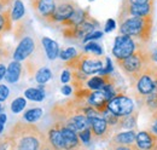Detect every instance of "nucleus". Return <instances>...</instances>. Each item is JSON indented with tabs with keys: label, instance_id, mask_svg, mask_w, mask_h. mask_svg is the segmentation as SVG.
I'll return each mask as SVG.
<instances>
[{
	"label": "nucleus",
	"instance_id": "7",
	"mask_svg": "<svg viewBox=\"0 0 157 150\" xmlns=\"http://www.w3.org/2000/svg\"><path fill=\"white\" fill-rule=\"evenodd\" d=\"M108 109L118 117H123L134 112V101L126 93L120 92L109 101Z\"/></svg>",
	"mask_w": 157,
	"mask_h": 150
},
{
	"label": "nucleus",
	"instance_id": "44",
	"mask_svg": "<svg viewBox=\"0 0 157 150\" xmlns=\"http://www.w3.org/2000/svg\"><path fill=\"white\" fill-rule=\"evenodd\" d=\"M1 110H2V107H1V103H0V114H1Z\"/></svg>",
	"mask_w": 157,
	"mask_h": 150
},
{
	"label": "nucleus",
	"instance_id": "12",
	"mask_svg": "<svg viewBox=\"0 0 157 150\" xmlns=\"http://www.w3.org/2000/svg\"><path fill=\"white\" fill-rule=\"evenodd\" d=\"M113 97L106 92L104 89L101 90H97V91H92L91 94L86 98V102L88 105L93 107L94 109H97L100 114L108 109V103Z\"/></svg>",
	"mask_w": 157,
	"mask_h": 150
},
{
	"label": "nucleus",
	"instance_id": "26",
	"mask_svg": "<svg viewBox=\"0 0 157 150\" xmlns=\"http://www.w3.org/2000/svg\"><path fill=\"white\" fill-rule=\"evenodd\" d=\"M41 116H42L41 108H32V109H28L23 114V120L29 122V124H35L36 121H39Z\"/></svg>",
	"mask_w": 157,
	"mask_h": 150
},
{
	"label": "nucleus",
	"instance_id": "19",
	"mask_svg": "<svg viewBox=\"0 0 157 150\" xmlns=\"http://www.w3.org/2000/svg\"><path fill=\"white\" fill-rule=\"evenodd\" d=\"M41 44L45 49V52H46V56L50 61H55L57 57H59V45L57 41L52 40L51 38L44 37L41 39Z\"/></svg>",
	"mask_w": 157,
	"mask_h": 150
},
{
	"label": "nucleus",
	"instance_id": "25",
	"mask_svg": "<svg viewBox=\"0 0 157 150\" xmlns=\"http://www.w3.org/2000/svg\"><path fill=\"white\" fill-rule=\"evenodd\" d=\"M25 14V7H24V4L22 0H15L13 4H12V7H11V18L12 22H17L21 18H23Z\"/></svg>",
	"mask_w": 157,
	"mask_h": 150
},
{
	"label": "nucleus",
	"instance_id": "29",
	"mask_svg": "<svg viewBox=\"0 0 157 150\" xmlns=\"http://www.w3.org/2000/svg\"><path fill=\"white\" fill-rule=\"evenodd\" d=\"M25 105H27V98L25 97H17L11 103V112L13 114H18V112H23Z\"/></svg>",
	"mask_w": 157,
	"mask_h": 150
},
{
	"label": "nucleus",
	"instance_id": "18",
	"mask_svg": "<svg viewBox=\"0 0 157 150\" xmlns=\"http://www.w3.org/2000/svg\"><path fill=\"white\" fill-rule=\"evenodd\" d=\"M91 15L88 12V9H80L78 7L76 11L71 15L70 18L64 21L63 23H60L62 28H73V27H78V24L83 23L86 19L88 18Z\"/></svg>",
	"mask_w": 157,
	"mask_h": 150
},
{
	"label": "nucleus",
	"instance_id": "34",
	"mask_svg": "<svg viewBox=\"0 0 157 150\" xmlns=\"http://www.w3.org/2000/svg\"><path fill=\"white\" fill-rule=\"evenodd\" d=\"M103 37V32H100V30H96V32H93V33H91V34H88L87 37L85 38L82 41L83 42H88V41H94V40H97V39H100V38Z\"/></svg>",
	"mask_w": 157,
	"mask_h": 150
},
{
	"label": "nucleus",
	"instance_id": "9",
	"mask_svg": "<svg viewBox=\"0 0 157 150\" xmlns=\"http://www.w3.org/2000/svg\"><path fill=\"white\" fill-rule=\"evenodd\" d=\"M56 1V10L50 18L47 24H58L71 17V15L76 11L78 4L74 0H55Z\"/></svg>",
	"mask_w": 157,
	"mask_h": 150
},
{
	"label": "nucleus",
	"instance_id": "10",
	"mask_svg": "<svg viewBox=\"0 0 157 150\" xmlns=\"http://www.w3.org/2000/svg\"><path fill=\"white\" fill-rule=\"evenodd\" d=\"M88 120H90L92 136H93L94 139L108 140L110 137L114 136L115 130L105 121V119L101 116V114L91 116V117H88Z\"/></svg>",
	"mask_w": 157,
	"mask_h": 150
},
{
	"label": "nucleus",
	"instance_id": "24",
	"mask_svg": "<svg viewBox=\"0 0 157 150\" xmlns=\"http://www.w3.org/2000/svg\"><path fill=\"white\" fill-rule=\"evenodd\" d=\"M24 97L33 102H42L45 99V91L41 85L40 87H29L24 91Z\"/></svg>",
	"mask_w": 157,
	"mask_h": 150
},
{
	"label": "nucleus",
	"instance_id": "1",
	"mask_svg": "<svg viewBox=\"0 0 157 150\" xmlns=\"http://www.w3.org/2000/svg\"><path fill=\"white\" fill-rule=\"evenodd\" d=\"M4 140L9 150H42L47 139L35 124L17 121L11 126Z\"/></svg>",
	"mask_w": 157,
	"mask_h": 150
},
{
	"label": "nucleus",
	"instance_id": "14",
	"mask_svg": "<svg viewBox=\"0 0 157 150\" xmlns=\"http://www.w3.org/2000/svg\"><path fill=\"white\" fill-rule=\"evenodd\" d=\"M35 50V41L32 37H24L21 39L20 44L13 51V61H25L33 55Z\"/></svg>",
	"mask_w": 157,
	"mask_h": 150
},
{
	"label": "nucleus",
	"instance_id": "41",
	"mask_svg": "<svg viewBox=\"0 0 157 150\" xmlns=\"http://www.w3.org/2000/svg\"><path fill=\"white\" fill-rule=\"evenodd\" d=\"M12 1H13V0H0V12H1V11H5L4 9H5L6 6H9Z\"/></svg>",
	"mask_w": 157,
	"mask_h": 150
},
{
	"label": "nucleus",
	"instance_id": "33",
	"mask_svg": "<svg viewBox=\"0 0 157 150\" xmlns=\"http://www.w3.org/2000/svg\"><path fill=\"white\" fill-rule=\"evenodd\" d=\"M10 96V90L6 85L4 84H0V103L5 102Z\"/></svg>",
	"mask_w": 157,
	"mask_h": 150
},
{
	"label": "nucleus",
	"instance_id": "30",
	"mask_svg": "<svg viewBox=\"0 0 157 150\" xmlns=\"http://www.w3.org/2000/svg\"><path fill=\"white\" fill-rule=\"evenodd\" d=\"M78 55V51H76L74 47H68V49H65V50H62V51L59 52V58H60L62 61H65V62H68V61L73 59L74 57H76Z\"/></svg>",
	"mask_w": 157,
	"mask_h": 150
},
{
	"label": "nucleus",
	"instance_id": "39",
	"mask_svg": "<svg viewBox=\"0 0 157 150\" xmlns=\"http://www.w3.org/2000/svg\"><path fill=\"white\" fill-rule=\"evenodd\" d=\"M60 92L64 94V96H70V94L73 93V87L69 86L68 84L67 85H63L62 89H60Z\"/></svg>",
	"mask_w": 157,
	"mask_h": 150
},
{
	"label": "nucleus",
	"instance_id": "15",
	"mask_svg": "<svg viewBox=\"0 0 157 150\" xmlns=\"http://www.w3.org/2000/svg\"><path fill=\"white\" fill-rule=\"evenodd\" d=\"M46 139L50 147L53 150H64V142L60 133L59 122H53V125L46 132Z\"/></svg>",
	"mask_w": 157,
	"mask_h": 150
},
{
	"label": "nucleus",
	"instance_id": "35",
	"mask_svg": "<svg viewBox=\"0 0 157 150\" xmlns=\"http://www.w3.org/2000/svg\"><path fill=\"white\" fill-rule=\"evenodd\" d=\"M70 80H71V70H70V69H64V70L62 72V74H60V81H62L64 85H67Z\"/></svg>",
	"mask_w": 157,
	"mask_h": 150
},
{
	"label": "nucleus",
	"instance_id": "11",
	"mask_svg": "<svg viewBox=\"0 0 157 150\" xmlns=\"http://www.w3.org/2000/svg\"><path fill=\"white\" fill-rule=\"evenodd\" d=\"M32 7L36 15V17L45 23H48L56 10V1L55 0H30Z\"/></svg>",
	"mask_w": 157,
	"mask_h": 150
},
{
	"label": "nucleus",
	"instance_id": "45",
	"mask_svg": "<svg viewBox=\"0 0 157 150\" xmlns=\"http://www.w3.org/2000/svg\"><path fill=\"white\" fill-rule=\"evenodd\" d=\"M88 1H94V0H88Z\"/></svg>",
	"mask_w": 157,
	"mask_h": 150
},
{
	"label": "nucleus",
	"instance_id": "13",
	"mask_svg": "<svg viewBox=\"0 0 157 150\" xmlns=\"http://www.w3.org/2000/svg\"><path fill=\"white\" fill-rule=\"evenodd\" d=\"M59 125H60V133L64 142V150H83V144L80 140L78 132L62 125L60 122Z\"/></svg>",
	"mask_w": 157,
	"mask_h": 150
},
{
	"label": "nucleus",
	"instance_id": "21",
	"mask_svg": "<svg viewBox=\"0 0 157 150\" xmlns=\"http://www.w3.org/2000/svg\"><path fill=\"white\" fill-rule=\"evenodd\" d=\"M138 116H139V112L134 110L132 114H129L127 116L120 117V121H118L115 131L117 132L120 130H122V128H124V130H136L137 128Z\"/></svg>",
	"mask_w": 157,
	"mask_h": 150
},
{
	"label": "nucleus",
	"instance_id": "2",
	"mask_svg": "<svg viewBox=\"0 0 157 150\" xmlns=\"http://www.w3.org/2000/svg\"><path fill=\"white\" fill-rule=\"evenodd\" d=\"M116 63L124 75H127L128 79L132 80L149 65L155 63V61L152 58V51L149 50L147 44H141L132 56L122 61H116Z\"/></svg>",
	"mask_w": 157,
	"mask_h": 150
},
{
	"label": "nucleus",
	"instance_id": "17",
	"mask_svg": "<svg viewBox=\"0 0 157 150\" xmlns=\"http://www.w3.org/2000/svg\"><path fill=\"white\" fill-rule=\"evenodd\" d=\"M137 133L138 132H136V130L115 132V134L111 137L110 145H133L136 144Z\"/></svg>",
	"mask_w": 157,
	"mask_h": 150
},
{
	"label": "nucleus",
	"instance_id": "28",
	"mask_svg": "<svg viewBox=\"0 0 157 150\" xmlns=\"http://www.w3.org/2000/svg\"><path fill=\"white\" fill-rule=\"evenodd\" d=\"M83 50H85L86 53H90V55H93V56H97V57L103 56V53H104L103 47L99 45L98 42H96V41H88V42H86V45L83 46Z\"/></svg>",
	"mask_w": 157,
	"mask_h": 150
},
{
	"label": "nucleus",
	"instance_id": "32",
	"mask_svg": "<svg viewBox=\"0 0 157 150\" xmlns=\"http://www.w3.org/2000/svg\"><path fill=\"white\" fill-rule=\"evenodd\" d=\"M105 67L101 69V72L99 73L98 75H109V74H113V72H114V68H113V62H111V59L109 58V57H106L105 58Z\"/></svg>",
	"mask_w": 157,
	"mask_h": 150
},
{
	"label": "nucleus",
	"instance_id": "38",
	"mask_svg": "<svg viewBox=\"0 0 157 150\" xmlns=\"http://www.w3.org/2000/svg\"><path fill=\"white\" fill-rule=\"evenodd\" d=\"M111 150H139L136 144L133 145H110Z\"/></svg>",
	"mask_w": 157,
	"mask_h": 150
},
{
	"label": "nucleus",
	"instance_id": "42",
	"mask_svg": "<svg viewBox=\"0 0 157 150\" xmlns=\"http://www.w3.org/2000/svg\"><path fill=\"white\" fill-rule=\"evenodd\" d=\"M6 67H5V64L4 63H0V81L5 77V75H6Z\"/></svg>",
	"mask_w": 157,
	"mask_h": 150
},
{
	"label": "nucleus",
	"instance_id": "6",
	"mask_svg": "<svg viewBox=\"0 0 157 150\" xmlns=\"http://www.w3.org/2000/svg\"><path fill=\"white\" fill-rule=\"evenodd\" d=\"M141 44H144V42L137 41L136 39L128 37V35L120 34V35L115 38V41H114L113 56L115 58V61L126 59L129 56H132Z\"/></svg>",
	"mask_w": 157,
	"mask_h": 150
},
{
	"label": "nucleus",
	"instance_id": "31",
	"mask_svg": "<svg viewBox=\"0 0 157 150\" xmlns=\"http://www.w3.org/2000/svg\"><path fill=\"white\" fill-rule=\"evenodd\" d=\"M78 137H80V140L82 142V144H83V145H87V144L92 140V138H93L91 127H90V128H86V130H83V131L78 132Z\"/></svg>",
	"mask_w": 157,
	"mask_h": 150
},
{
	"label": "nucleus",
	"instance_id": "36",
	"mask_svg": "<svg viewBox=\"0 0 157 150\" xmlns=\"http://www.w3.org/2000/svg\"><path fill=\"white\" fill-rule=\"evenodd\" d=\"M115 28H116V22H115V19L109 18L106 21V23H105L104 32H105V33H110V32H113Z\"/></svg>",
	"mask_w": 157,
	"mask_h": 150
},
{
	"label": "nucleus",
	"instance_id": "23",
	"mask_svg": "<svg viewBox=\"0 0 157 150\" xmlns=\"http://www.w3.org/2000/svg\"><path fill=\"white\" fill-rule=\"evenodd\" d=\"M12 28V18H11V9H6L0 12V40L2 35L10 32Z\"/></svg>",
	"mask_w": 157,
	"mask_h": 150
},
{
	"label": "nucleus",
	"instance_id": "8",
	"mask_svg": "<svg viewBox=\"0 0 157 150\" xmlns=\"http://www.w3.org/2000/svg\"><path fill=\"white\" fill-rule=\"evenodd\" d=\"M99 27L97 19H94L92 16H90L83 23L78 24V27L73 28H62L63 37L67 39H75V40H83L88 34L96 32V29Z\"/></svg>",
	"mask_w": 157,
	"mask_h": 150
},
{
	"label": "nucleus",
	"instance_id": "27",
	"mask_svg": "<svg viewBox=\"0 0 157 150\" xmlns=\"http://www.w3.org/2000/svg\"><path fill=\"white\" fill-rule=\"evenodd\" d=\"M51 79H52V72L46 67H42V68L38 69L35 73V80L39 85H45Z\"/></svg>",
	"mask_w": 157,
	"mask_h": 150
},
{
	"label": "nucleus",
	"instance_id": "40",
	"mask_svg": "<svg viewBox=\"0 0 157 150\" xmlns=\"http://www.w3.org/2000/svg\"><path fill=\"white\" fill-rule=\"evenodd\" d=\"M6 119H7L6 114L5 112H1L0 114V133L4 132V127H5V124H6Z\"/></svg>",
	"mask_w": 157,
	"mask_h": 150
},
{
	"label": "nucleus",
	"instance_id": "22",
	"mask_svg": "<svg viewBox=\"0 0 157 150\" xmlns=\"http://www.w3.org/2000/svg\"><path fill=\"white\" fill-rule=\"evenodd\" d=\"M134 98H136L138 104H139L143 109H146L147 112H150L151 114L157 110V94L156 93H151V94H149V96H144V97H134Z\"/></svg>",
	"mask_w": 157,
	"mask_h": 150
},
{
	"label": "nucleus",
	"instance_id": "20",
	"mask_svg": "<svg viewBox=\"0 0 157 150\" xmlns=\"http://www.w3.org/2000/svg\"><path fill=\"white\" fill-rule=\"evenodd\" d=\"M22 75V64L18 61H12L9 63L7 69H6V75L5 79L10 84H16L18 82Z\"/></svg>",
	"mask_w": 157,
	"mask_h": 150
},
{
	"label": "nucleus",
	"instance_id": "16",
	"mask_svg": "<svg viewBox=\"0 0 157 150\" xmlns=\"http://www.w3.org/2000/svg\"><path fill=\"white\" fill-rule=\"evenodd\" d=\"M136 145L139 150H155L157 147V136L152 132L139 131L136 138Z\"/></svg>",
	"mask_w": 157,
	"mask_h": 150
},
{
	"label": "nucleus",
	"instance_id": "43",
	"mask_svg": "<svg viewBox=\"0 0 157 150\" xmlns=\"http://www.w3.org/2000/svg\"><path fill=\"white\" fill-rule=\"evenodd\" d=\"M152 93L157 94V79H156V81H155V89H154V92H152Z\"/></svg>",
	"mask_w": 157,
	"mask_h": 150
},
{
	"label": "nucleus",
	"instance_id": "3",
	"mask_svg": "<svg viewBox=\"0 0 157 150\" xmlns=\"http://www.w3.org/2000/svg\"><path fill=\"white\" fill-rule=\"evenodd\" d=\"M154 17H128L120 23V34L128 35L137 41L149 44L152 37Z\"/></svg>",
	"mask_w": 157,
	"mask_h": 150
},
{
	"label": "nucleus",
	"instance_id": "5",
	"mask_svg": "<svg viewBox=\"0 0 157 150\" xmlns=\"http://www.w3.org/2000/svg\"><path fill=\"white\" fill-rule=\"evenodd\" d=\"M157 79V63H152L139 75L131 80L134 97H144L154 92L155 81Z\"/></svg>",
	"mask_w": 157,
	"mask_h": 150
},
{
	"label": "nucleus",
	"instance_id": "37",
	"mask_svg": "<svg viewBox=\"0 0 157 150\" xmlns=\"http://www.w3.org/2000/svg\"><path fill=\"white\" fill-rule=\"evenodd\" d=\"M121 2H124L128 5H143V4L155 2V0H121Z\"/></svg>",
	"mask_w": 157,
	"mask_h": 150
},
{
	"label": "nucleus",
	"instance_id": "4",
	"mask_svg": "<svg viewBox=\"0 0 157 150\" xmlns=\"http://www.w3.org/2000/svg\"><path fill=\"white\" fill-rule=\"evenodd\" d=\"M65 68L70 70H78L82 72L83 74L88 75H96L101 72V69L105 67L104 61L100 57L93 56L90 53H78L76 57L73 59L65 62Z\"/></svg>",
	"mask_w": 157,
	"mask_h": 150
}]
</instances>
